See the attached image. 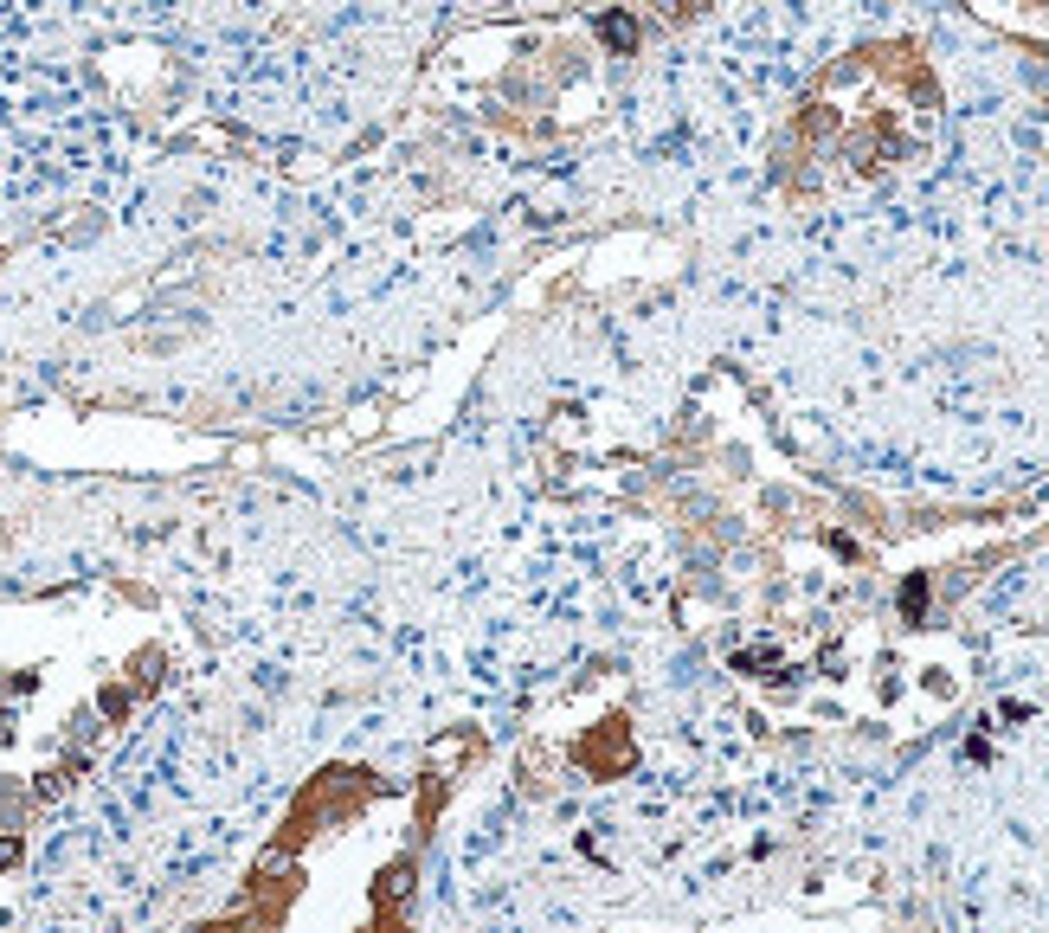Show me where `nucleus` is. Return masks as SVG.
I'll use <instances>...</instances> for the list:
<instances>
[{
	"label": "nucleus",
	"instance_id": "1",
	"mask_svg": "<svg viewBox=\"0 0 1049 933\" xmlns=\"http://www.w3.org/2000/svg\"><path fill=\"white\" fill-rule=\"evenodd\" d=\"M283 869H290V850H283V844H271V850H265V857H258V875H265V882H271V875H283Z\"/></svg>",
	"mask_w": 1049,
	"mask_h": 933
},
{
	"label": "nucleus",
	"instance_id": "2",
	"mask_svg": "<svg viewBox=\"0 0 1049 933\" xmlns=\"http://www.w3.org/2000/svg\"><path fill=\"white\" fill-rule=\"evenodd\" d=\"M7 862H20V837H0V869Z\"/></svg>",
	"mask_w": 1049,
	"mask_h": 933
}]
</instances>
